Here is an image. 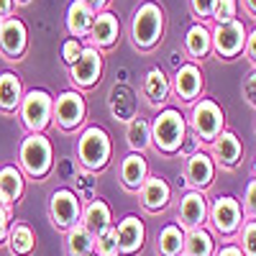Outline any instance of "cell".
Here are the masks:
<instances>
[{
  "instance_id": "6da1fadb",
  "label": "cell",
  "mask_w": 256,
  "mask_h": 256,
  "mask_svg": "<svg viewBox=\"0 0 256 256\" xmlns=\"http://www.w3.org/2000/svg\"><path fill=\"white\" fill-rule=\"evenodd\" d=\"M18 169L24 177L46 180L54 169V146L44 134H26L18 146Z\"/></svg>"
},
{
  "instance_id": "7a4b0ae2",
  "label": "cell",
  "mask_w": 256,
  "mask_h": 256,
  "mask_svg": "<svg viewBox=\"0 0 256 256\" xmlns=\"http://www.w3.org/2000/svg\"><path fill=\"white\" fill-rule=\"evenodd\" d=\"M113 159V141L100 126H88L77 138V162L84 172H102Z\"/></svg>"
},
{
  "instance_id": "3957f363",
  "label": "cell",
  "mask_w": 256,
  "mask_h": 256,
  "mask_svg": "<svg viewBox=\"0 0 256 256\" xmlns=\"http://www.w3.org/2000/svg\"><path fill=\"white\" fill-rule=\"evenodd\" d=\"M187 138V118L180 113V108H164L152 120V146L159 154L172 156L177 154Z\"/></svg>"
},
{
  "instance_id": "277c9868",
  "label": "cell",
  "mask_w": 256,
  "mask_h": 256,
  "mask_svg": "<svg viewBox=\"0 0 256 256\" xmlns=\"http://www.w3.org/2000/svg\"><path fill=\"white\" fill-rule=\"evenodd\" d=\"M164 36V10L156 0H144L131 18V41L141 52H152Z\"/></svg>"
},
{
  "instance_id": "5b68a950",
  "label": "cell",
  "mask_w": 256,
  "mask_h": 256,
  "mask_svg": "<svg viewBox=\"0 0 256 256\" xmlns=\"http://www.w3.org/2000/svg\"><path fill=\"white\" fill-rule=\"evenodd\" d=\"M18 118L28 134H44L54 123V98L41 88L28 90L24 100H20Z\"/></svg>"
},
{
  "instance_id": "8992f818",
  "label": "cell",
  "mask_w": 256,
  "mask_h": 256,
  "mask_svg": "<svg viewBox=\"0 0 256 256\" xmlns=\"http://www.w3.org/2000/svg\"><path fill=\"white\" fill-rule=\"evenodd\" d=\"M226 116L220 110V105L210 98H200L192 102V110H190V128L200 141L212 144L223 131H226Z\"/></svg>"
},
{
  "instance_id": "52a82bcc",
  "label": "cell",
  "mask_w": 256,
  "mask_h": 256,
  "mask_svg": "<svg viewBox=\"0 0 256 256\" xmlns=\"http://www.w3.org/2000/svg\"><path fill=\"white\" fill-rule=\"evenodd\" d=\"M84 118H88V102H84V95L80 90L70 88L54 98V123L59 131H77L84 126Z\"/></svg>"
},
{
  "instance_id": "ba28073f",
  "label": "cell",
  "mask_w": 256,
  "mask_h": 256,
  "mask_svg": "<svg viewBox=\"0 0 256 256\" xmlns=\"http://www.w3.org/2000/svg\"><path fill=\"white\" fill-rule=\"evenodd\" d=\"M49 218H52L54 228H59L64 233L82 220V200H80V195L74 190L59 187V190L52 192V198H49Z\"/></svg>"
},
{
  "instance_id": "9c48e42d",
  "label": "cell",
  "mask_w": 256,
  "mask_h": 256,
  "mask_svg": "<svg viewBox=\"0 0 256 256\" xmlns=\"http://www.w3.org/2000/svg\"><path fill=\"white\" fill-rule=\"evenodd\" d=\"M102 77V52L84 44L80 59L70 67V82H72V90H90L100 82Z\"/></svg>"
},
{
  "instance_id": "30bf717a",
  "label": "cell",
  "mask_w": 256,
  "mask_h": 256,
  "mask_svg": "<svg viewBox=\"0 0 256 256\" xmlns=\"http://www.w3.org/2000/svg\"><path fill=\"white\" fill-rule=\"evenodd\" d=\"M208 218L212 223L220 236H236L244 226V210H241V202L230 195H223V198H216L210 205V212Z\"/></svg>"
},
{
  "instance_id": "8fae6325",
  "label": "cell",
  "mask_w": 256,
  "mask_h": 256,
  "mask_svg": "<svg viewBox=\"0 0 256 256\" xmlns=\"http://www.w3.org/2000/svg\"><path fill=\"white\" fill-rule=\"evenodd\" d=\"M246 26L241 24V20H230V24H218L216 28L210 31L212 36V52H216L218 56L223 59H233L238 56L246 46Z\"/></svg>"
},
{
  "instance_id": "7c38bea8",
  "label": "cell",
  "mask_w": 256,
  "mask_h": 256,
  "mask_svg": "<svg viewBox=\"0 0 256 256\" xmlns=\"http://www.w3.org/2000/svg\"><path fill=\"white\" fill-rule=\"evenodd\" d=\"M28 52V28L18 16H10L3 20L0 26V54L8 62H18L24 59V54Z\"/></svg>"
},
{
  "instance_id": "4fadbf2b",
  "label": "cell",
  "mask_w": 256,
  "mask_h": 256,
  "mask_svg": "<svg viewBox=\"0 0 256 256\" xmlns=\"http://www.w3.org/2000/svg\"><path fill=\"white\" fill-rule=\"evenodd\" d=\"M202 70L198 67L195 62H184L177 67L174 72V80H172V90L174 95L182 100V102H195L200 100V92H202Z\"/></svg>"
},
{
  "instance_id": "5bb4252c",
  "label": "cell",
  "mask_w": 256,
  "mask_h": 256,
  "mask_svg": "<svg viewBox=\"0 0 256 256\" xmlns=\"http://www.w3.org/2000/svg\"><path fill=\"white\" fill-rule=\"evenodd\" d=\"M136 195H138V202L146 212H162L172 202V187H169V182L164 177L148 174Z\"/></svg>"
},
{
  "instance_id": "9a60e30c",
  "label": "cell",
  "mask_w": 256,
  "mask_h": 256,
  "mask_svg": "<svg viewBox=\"0 0 256 256\" xmlns=\"http://www.w3.org/2000/svg\"><path fill=\"white\" fill-rule=\"evenodd\" d=\"M208 212H210V205L205 200L202 192L198 190H190L182 195L180 200V210H177V226H182L184 230H192V228H202L205 220H208Z\"/></svg>"
},
{
  "instance_id": "2e32d148",
  "label": "cell",
  "mask_w": 256,
  "mask_h": 256,
  "mask_svg": "<svg viewBox=\"0 0 256 256\" xmlns=\"http://www.w3.org/2000/svg\"><path fill=\"white\" fill-rule=\"evenodd\" d=\"M184 177L192 184V190L198 192L208 190L212 180H216V162H212V156L208 152H192L184 162Z\"/></svg>"
},
{
  "instance_id": "e0dca14e",
  "label": "cell",
  "mask_w": 256,
  "mask_h": 256,
  "mask_svg": "<svg viewBox=\"0 0 256 256\" xmlns=\"http://www.w3.org/2000/svg\"><path fill=\"white\" fill-rule=\"evenodd\" d=\"M116 236H118L120 256H136L146 241V226L138 216H126L116 226Z\"/></svg>"
},
{
  "instance_id": "ac0fdd59",
  "label": "cell",
  "mask_w": 256,
  "mask_h": 256,
  "mask_svg": "<svg viewBox=\"0 0 256 256\" xmlns=\"http://www.w3.org/2000/svg\"><path fill=\"white\" fill-rule=\"evenodd\" d=\"M118 36H120V20H118V16L110 13V10H100L95 16V24H92V31L88 36V44L102 52V49L116 46Z\"/></svg>"
},
{
  "instance_id": "d6986e66",
  "label": "cell",
  "mask_w": 256,
  "mask_h": 256,
  "mask_svg": "<svg viewBox=\"0 0 256 256\" xmlns=\"http://www.w3.org/2000/svg\"><path fill=\"white\" fill-rule=\"evenodd\" d=\"M95 10L90 8L88 0H72L67 6V16H64V26H67L70 36L72 38H88L90 31H92V24H95Z\"/></svg>"
},
{
  "instance_id": "ffe728a7",
  "label": "cell",
  "mask_w": 256,
  "mask_h": 256,
  "mask_svg": "<svg viewBox=\"0 0 256 256\" xmlns=\"http://www.w3.org/2000/svg\"><path fill=\"white\" fill-rule=\"evenodd\" d=\"M148 177V162L144 154H136V152H128L120 162V169H118V180L123 184V190L128 192H138L141 184L146 182Z\"/></svg>"
},
{
  "instance_id": "44dd1931",
  "label": "cell",
  "mask_w": 256,
  "mask_h": 256,
  "mask_svg": "<svg viewBox=\"0 0 256 256\" xmlns=\"http://www.w3.org/2000/svg\"><path fill=\"white\" fill-rule=\"evenodd\" d=\"M241 159H244V144L233 131H223L216 141H212V162L216 164L233 169V166L241 164Z\"/></svg>"
},
{
  "instance_id": "7402d4cb",
  "label": "cell",
  "mask_w": 256,
  "mask_h": 256,
  "mask_svg": "<svg viewBox=\"0 0 256 256\" xmlns=\"http://www.w3.org/2000/svg\"><path fill=\"white\" fill-rule=\"evenodd\" d=\"M24 190H26V177L18 166L13 164L0 166V205L13 208L24 198Z\"/></svg>"
},
{
  "instance_id": "603a6c76",
  "label": "cell",
  "mask_w": 256,
  "mask_h": 256,
  "mask_svg": "<svg viewBox=\"0 0 256 256\" xmlns=\"http://www.w3.org/2000/svg\"><path fill=\"white\" fill-rule=\"evenodd\" d=\"M80 223L88 228L92 236H100L102 230L113 228V210L102 198H95L82 208V220Z\"/></svg>"
},
{
  "instance_id": "cb8c5ba5",
  "label": "cell",
  "mask_w": 256,
  "mask_h": 256,
  "mask_svg": "<svg viewBox=\"0 0 256 256\" xmlns=\"http://www.w3.org/2000/svg\"><path fill=\"white\" fill-rule=\"evenodd\" d=\"M24 95H26L24 82H20V77L16 72H3L0 74V113L3 116L18 113Z\"/></svg>"
},
{
  "instance_id": "d4e9b609",
  "label": "cell",
  "mask_w": 256,
  "mask_h": 256,
  "mask_svg": "<svg viewBox=\"0 0 256 256\" xmlns=\"http://www.w3.org/2000/svg\"><path fill=\"white\" fill-rule=\"evenodd\" d=\"M141 92L146 98V102L152 105V108H159L169 100V92H172V84H169L166 74L159 70V67H152L144 77V84H141Z\"/></svg>"
},
{
  "instance_id": "484cf974",
  "label": "cell",
  "mask_w": 256,
  "mask_h": 256,
  "mask_svg": "<svg viewBox=\"0 0 256 256\" xmlns=\"http://www.w3.org/2000/svg\"><path fill=\"white\" fill-rule=\"evenodd\" d=\"M6 244L13 256H31L36 251V233L28 223H13Z\"/></svg>"
},
{
  "instance_id": "4316f807",
  "label": "cell",
  "mask_w": 256,
  "mask_h": 256,
  "mask_svg": "<svg viewBox=\"0 0 256 256\" xmlns=\"http://www.w3.org/2000/svg\"><path fill=\"white\" fill-rule=\"evenodd\" d=\"M64 251L67 256H90L95 251V236L82 223H77L64 233Z\"/></svg>"
},
{
  "instance_id": "83f0119b",
  "label": "cell",
  "mask_w": 256,
  "mask_h": 256,
  "mask_svg": "<svg viewBox=\"0 0 256 256\" xmlns=\"http://www.w3.org/2000/svg\"><path fill=\"white\" fill-rule=\"evenodd\" d=\"M159 256H182L184 251V228L177 223H166L156 236Z\"/></svg>"
},
{
  "instance_id": "f1b7e54d",
  "label": "cell",
  "mask_w": 256,
  "mask_h": 256,
  "mask_svg": "<svg viewBox=\"0 0 256 256\" xmlns=\"http://www.w3.org/2000/svg\"><path fill=\"white\" fill-rule=\"evenodd\" d=\"M182 256H216L212 233L205 230V226L184 230V251H182Z\"/></svg>"
},
{
  "instance_id": "f546056e",
  "label": "cell",
  "mask_w": 256,
  "mask_h": 256,
  "mask_svg": "<svg viewBox=\"0 0 256 256\" xmlns=\"http://www.w3.org/2000/svg\"><path fill=\"white\" fill-rule=\"evenodd\" d=\"M126 141H128V148L136 154H144L148 146H152V123H148L146 118L136 116L128 120L126 126Z\"/></svg>"
},
{
  "instance_id": "4dcf8cb0",
  "label": "cell",
  "mask_w": 256,
  "mask_h": 256,
  "mask_svg": "<svg viewBox=\"0 0 256 256\" xmlns=\"http://www.w3.org/2000/svg\"><path fill=\"white\" fill-rule=\"evenodd\" d=\"M184 49L192 59H202L212 52V36H210V28L202 26V24H195L190 26L187 36H184Z\"/></svg>"
},
{
  "instance_id": "1f68e13d",
  "label": "cell",
  "mask_w": 256,
  "mask_h": 256,
  "mask_svg": "<svg viewBox=\"0 0 256 256\" xmlns=\"http://www.w3.org/2000/svg\"><path fill=\"white\" fill-rule=\"evenodd\" d=\"M95 256H120L116 226L108 228V230H102L100 236H95Z\"/></svg>"
},
{
  "instance_id": "d6a6232c",
  "label": "cell",
  "mask_w": 256,
  "mask_h": 256,
  "mask_svg": "<svg viewBox=\"0 0 256 256\" xmlns=\"http://www.w3.org/2000/svg\"><path fill=\"white\" fill-rule=\"evenodd\" d=\"M238 16V0H218L216 3V10H212V20L218 24H230V20H236Z\"/></svg>"
},
{
  "instance_id": "836d02e7",
  "label": "cell",
  "mask_w": 256,
  "mask_h": 256,
  "mask_svg": "<svg viewBox=\"0 0 256 256\" xmlns=\"http://www.w3.org/2000/svg\"><path fill=\"white\" fill-rule=\"evenodd\" d=\"M241 251L244 256H256V218H248L241 226Z\"/></svg>"
},
{
  "instance_id": "e575fe53",
  "label": "cell",
  "mask_w": 256,
  "mask_h": 256,
  "mask_svg": "<svg viewBox=\"0 0 256 256\" xmlns=\"http://www.w3.org/2000/svg\"><path fill=\"white\" fill-rule=\"evenodd\" d=\"M82 49H84V44H82L80 38H67V41L62 44V59H64V64H67V67H72V64L80 59Z\"/></svg>"
},
{
  "instance_id": "d590c367",
  "label": "cell",
  "mask_w": 256,
  "mask_h": 256,
  "mask_svg": "<svg viewBox=\"0 0 256 256\" xmlns=\"http://www.w3.org/2000/svg\"><path fill=\"white\" fill-rule=\"evenodd\" d=\"M218 0H190V8L198 18H212V10H216Z\"/></svg>"
},
{
  "instance_id": "8d00e7d4",
  "label": "cell",
  "mask_w": 256,
  "mask_h": 256,
  "mask_svg": "<svg viewBox=\"0 0 256 256\" xmlns=\"http://www.w3.org/2000/svg\"><path fill=\"white\" fill-rule=\"evenodd\" d=\"M244 210L248 212V218H256V180L246 184V195H244Z\"/></svg>"
},
{
  "instance_id": "74e56055",
  "label": "cell",
  "mask_w": 256,
  "mask_h": 256,
  "mask_svg": "<svg viewBox=\"0 0 256 256\" xmlns=\"http://www.w3.org/2000/svg\"><path fill=\"white\" fill-rule=\"evenodd\" d=\"M8 230H10V208L0 205V246L8 241Z\"/></svg>"
},
{
  "instance_id": "f35d334b",
  "label": "cell",
  "mask_w": 256,
  "mask_h": 256,
  "mask_svg": "<svg viewBox=\"0 0 256 256\" xmlns=\"http://www.w3.org/2000/svg\"><path fill=\"white\" fill-rule=\"evenodd\" d=\"M244 95H246V102H248V105H254V108H256V70H254V72L248 74V80H246Z\"/></svg>"
},
{
  "instance_id": "ab89813d",
  "label": "cell",
  "mask_w": 256,
  "mask_h": 256,
  "mask_svg": "<svg viewBox=\"0 0 256 256\" xmlns=\"http://www.w3.org/2000/svg\"><path fill=\"white\" fill-rule=\"evenodd\" d=\"M246 56L251 59V64H256V28L251 34H246V46H244Z\"/></svg>"
},
{
  "instance_id": "60d3db41",
  "label": "cell",
  "mask_w": 256,
  "mask_h": 256,
  "mask_svg": "<svg viewBox=\"0 0 256 256\" xmlns=\"http://www.w3.org/2000/svg\"><path fill=\"white\" fill-rule=\"evenodd\" d=\"M216 256H244V251H241L238 244H226L216 251Z\"/></svg>"
},
{
  "instance_id": "b9f144b4",
  "label": "cell",
  "mask_w": 256,
  "mask_h": 256,
  "mask_svg": "<svg viewBox=\"0 0 256 256\" xmlns=\"http://www.w3.org/2000/svg\"><path fill=\"white\" fill-rule=\"evenodd\" d=\"M16 13V0H0V20H6Z\"/></svg>"
},
{
  "instance_id": "7bdbcfd3",
  "label": "cell",
  "mask_w": 256,
  "mask_h": 256,
  "mask_svg": "<svg viewBox=\"0 0 256 256\" xmlns=\"http://www.w3.org/2000/svg\"><path fill=\"white\" fill-rule=\"evenodd\" d=\"M88 3H90V8H92L95 13H100V10H108L110 0H88Z\"/></svg>"
},
{
  "instance_id": "ee69618b",
  "label": "cell",
  "mask_w": 256,
  "mask_h": 256,
  "mask_svg": "<svg viewBox=\"0 0 256 256\" xmlns=\"http://www.w3.org/2000/svg\"><path fill=\"white\" fill-rule=\"evenodd\" d=\"M244 6H246V10L256 18V0H244Z\"/></svg>"
},
{
  "instance_id": "f6af8a7d",
  "label": "cell",
  "mask_w": 256,
  "mask_h": 256,
  "mask_svg": "<svg viewBox=\"0 0 256 256\" xmlns=\"http://www.w3.org/2000/svg\"><path fill=\"white\" fill-rule=\"evenodd\" d=\"M254 180H256V162H254Z\"/></svg>"
},
{
  "instance_id": "bcb514c9",
  "label": "cell",
  "mask_w": 256,
  "mask_h": 256,
  "mask_svg": "<svg viewBox=\"0 0 256 256\" xmlns=\"http://www.w3.org/2000/svg\"><path fill=\"white\" fill-rule=\"evenodd\" d=\"M90 256H95V251H92V254H90Z\"/></svg>"
},
{
  "instance_id": "7dc6e473",
  "label": "cell",
  "mask_w": 256,
  "mask_h": 256,
  "mask_svg": "<svg viewBox=\"0 0 256 256\" xmlns=\"http://www.w3.org/2000/svg\"><path fill=\"white\" fill-rule=\"evenodd\" d=\"M0 26H3V20H0Z\"/></svg>"
}]
</instances>
